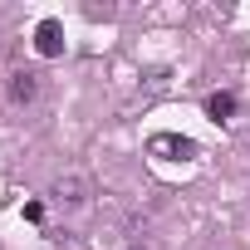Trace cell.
<instances>
[{
    "instance_id": "obj_1",
    "label": "cell",
    "mask_w": 250,
    "mask_h": 250,
    "mask_svg": "<svg viewBox=\"0 0 250 250\" xmlns=\"http://www.w3.org/2000/svg\"><path fill=\"white\" fill-rule=\"evenodd\" d=\"M49 196H54V206H64V211H74V206H83V201H88V177H79V172H69V177H59V182L49 187Z\"/></svg>"
},
{
    "instance_id": "obj_2",
    "label": "cell",
    "mask_w": 250,
    "mask_h": 250,
    "mask_svg": "<svg viewBox=\"0 0 250 250\" xmlns=\"http://www.w3.org/2000/svg\"><path fill=\"white\" fill-rule=\"evenodd\" d=\"M5 93H10L15 108H30V103L40 98V74H35V69H15L10 83H5Z\"/></svg>"
},
{
    "instance_id": "obj_3",
    "label": "cell",
    "mask_w": 250,
    "mask_h": 250,
    "mask_svg": "<svg viewBox=\"0 0 250 250\" xmlns=\"http://www.w3.org/2000/svg\"><path fill=\"white\" fill-rule=\"evenodd\" d=\"M147 147H152L157 157H167V152H177V157H191V152H196V147H191L187 138H177V133H157V138H152Z\"/></svg>"
},
{
    "instance_id": "obj_4",
    "label": "cell",
    "mask_w": 250,
    "mask_h": 250,
    "mask_svg": "<svg viewBox=\"0 0 250 250\" xmlns=\"http://www.w3.org/2000/svg\"><path fill=\"white\" fill-rule=\"evenodd\" d=\"M206 113H211L216 123H230V118H235V93H211V98H206Z\"/></svg>"
},
{
    "instance_id": "obj_5",
    "label": "cell",
    "mask_w": 250,
    "mask_h": 250,
    "mask_svg": "<svg viewBox=\"0 0 250 250\" xmlns=\"http://www.w3.org/2000/svg\"><path fill=\"white\" fill-rule=\"evenodd\" d=\"M64 40H59V20H44L40 25V54H59Z\"/></svg>"
},
{
    "instance_id": "obj_6",
    "label": "cell",
    "mask_w": 250,
    "mask_h": 250,
    "mask_svg": "<svg viewBox=\"0 0 250 250\" xmlns=\"http://www.w3.org/2000/svg\"><path fill=\"white\" fill-rule=\"evenodd\" d=\"M128 250H143V245H128Z\"/></svg>"
}]
</instances>
